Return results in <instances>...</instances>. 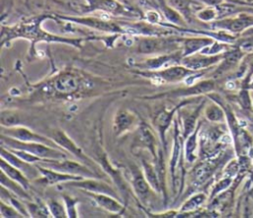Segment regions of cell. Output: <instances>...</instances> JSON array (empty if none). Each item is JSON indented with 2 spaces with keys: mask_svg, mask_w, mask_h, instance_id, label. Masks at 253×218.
Returning a JSON list of instances; mask_svg holds the SVG:
<instances>
[{
  "mask_svg": "<svg viewBox=\"0 0 253 218\" xmlns=\"http://www.w3.org/2000/svg\"><path fill=\"white\" fill-rule=\"evenodd\" d=\"M7 144L12 147L13 149H20L23 151H27L33 155H36L38 157H47V158H58L63 157V154L59 152H55L48 147L43 146L42 144L37 143V142H31L27 143L26 141H15V140H7Z\"/></svg>",
  "mask_w": 253,
  "mask_h": 218,
  "instance_id": "6da1fadb",
  "label": "cell"
},
{
  "mask_svg": "<svg viewBox=\"0 0 253 218\" xmlns=\"http://www.w3.org/2000/svg\"><path fill=\"white\" fill-rule=\"evenodd\" d=\"M253 25V17L251 16H240L237 19L227 20L222 23V27L228 29L231 32H241L247 27Z\"/></svg>",
  "mask_w": 253,
  "mask_h": 218,
  "instance_id": "7a4b0ae2",
  "label": "cell"
},
{
  "mask_svg": "<svg viewBox=\"0 0 253 218\" xmlns=\"http://www.w3.org/2000/svg\"><path fill=\"white\" fill-rule=\"evenodd\" d=\"M7 133H9L10 136L16 137L17 139H19L21 141H26V142H45L46 141V139L29 131L26 128L9 129L7 131Z\"/></svg>",
  "mask_w": 253,
  "mask_h": 218,
  "instance_id": "3957f363",
  "label": "cell"
},
{
  "mask_svg": "<svg viewBox=\"0 0 253 218\" xmlns=\"http://www.w3.org/2000/svg\"><path fill=\"white\" fill-rule=\"evenodd\" d=\"M48 166L52 169L58 170V171H64L68 172L70 174H80V175H87L91 173L85 169L84 167H81L80 165L73 163V162H63V163H53V164H48Z\"/></svg>",
  "mask_w": 253,
  "mask_h": 218,
  "instance_id": "277c9868",
  "label": "cell"
},
{
  "mask_svg": "<svg viewBox=\"0 0 253 218\" xmlns=\"http://www.w3.org/2000/svg\"><path fill=\"white\" fill-rule=\"evenodd\" d=\"M75 185L79 187H83L87 190L93 191L95 193H105V194H114L111 187H109L106 183L95 182V181H86L79 183H76Z\"/></svg>",
  "mask_w": 253,
  "mask_h": 218,
  "instance_id": "5b68a950",
  "label": "cell"
},
{
  "mask_svg": "<svg viewBox=\"0 0 253 218\" xmlns=\"http://www.w3.org/2000/svg\"><path fill=\"white\" fill-rule=\"evenodd\" d=\"M93 197L101 206H103L104 208L108 209L109 211L119 212L121 210V208H122V206L117 201H115L111 197L103 195V193H96V194L93 195Z\"/></svg>",
  "mask_w": 253,
  "mask_h": 218,
  "instance_id": "8992f818",
  "label": "cell"
},
{
  "mask_svg": "<svg viewBox=\"0 0 253 218\" xmlns=\"http://www.w3.org/2000/svg\"><path fill=\"white\" fill-rule=\"evenodd\" d=\"M53 138H54V140H55L58 144H60L61 146H63L65 149L71 151L72 153L76 154L77 156H80V155H81L80 150L74 145V143H73L63 132H61V131H55V132L53 133Z\"/></svg>",
  "mask_w": 253,
  "mask_h": 218,
  "instance_id": "52a82bcc",
  "label": "cell"
},
{
  "mask_svg": "<svg viewBox=\"0 0 253 218\" xmlns=\"http://www.w3.org/2000/svg\"><path fill=\"white\" fill-rule=\"evenodd\" d=\"M1 167H2V170L8 175V177L13 179L14 181H17L18 182L22 183L25 187H27L28 183H27V180L25 179V177L16 168H14L11 165L7 164L4 161V158L1 160Z\"/></svg>",
  "mask_w": 253,
  "mask_h": 218,
  "instance_id": "ba28073f",
  "label": "cell"
},
{
  "mask_svg": "<svg viewBox=\"0 0 253 218\" xmlns=\"http://www.w3.org/2000/svg\"><path fill=\"white\" fill-rule=\"evenodd\" d=\"M77 83L74 78L70 76L61 77L56 81V89L62 93H70L76 90Z\"/></svg>",
  "mask_w": 253,
  "mask_h": 218,
  "instance_id": "9c48e42d",
  "label": "cell"
},
{
  "mask_svg": "<svg viewBox=\"0 0 253 218\" xmlns=\"http://www.w3.org/2000/svg\"><path fill=\"white\" fill-rule=\"evenodd\" d=\"M41 172L42 173L43 177L45 178L46 182L48 183H54V182H60V181H67V180H76L77 178L76 177H73L71 175H65V174H58V173H55L53 171H49V170H43V169H41Z\"/></svg>",
  "mask_w": 253,
  "mask_h": 218,
  "instance_id": "30bf717a",
  "label": "cell"
},
{
  "mask_svg": "<svg viewBox=\"0 0 253 218\" xmlns=\"http://www.w3.org/2000/svg\"><path fill=\"white\" fill-rule=\"evenodd\" d=\"M133 184L135 187V190L137 192V194L140 197H145L146 194H148L149 192V186L147 184V182H145V180L142 178V176L137 173L134 175V180H133Z\"/></svg>",
  "mask_w": 253,
  "mask_h": 218,
  "instance_id": "8fae6325",
  "label": "cell"
},
{
  "mask_svg": "<svg viewBox=\"0 0 253 218\" xmlns=\"http://www.w3.org/2000/svg\"><path fill=\"white\" fill-rule=\"evenodd\" d=\"M219 59V57H207V58H199V59H191L186 61L187 66L197 69V68H203L208 65H211L214 62H216Z\"/></svg>",
  "mask_w": 253,
  "mask_h": 218,
  "instance_id": "7c38bea8",
  "label": "cell"
},
{
  "mask_svg": "<svg viewBox=\"0 0 253 218\" xmlns=\"http://www.w3.org/2000/svg\"><path fill=\"white\" fill-rule=\"evenodd\" d=\"M187 74V71L181 67H173L161 73V76L167 80H178L183 78Z\"/></svg>",
  "mask_w": 253,
  "mask_h": 218,
  "instance_id": "4fadbf2b",
  "label": "cell"
},
{
  "mask_svg": "<svg viewBox=\"0 0 253 218\" xmlns=\"http://www.w3.org/2000/svg\"><path fill=\"white\" fill-rule=\"evenodd\" d=\"M2 156L5 157L7 159L8 162H10L12 165H14L16 168H19L21 170H24L25 173H28L29 170H30V167L25 164V162H22L21 161V158H17L16 155H12L10 153H7L5 152L4 150H2Z\"/></svg>",
  "mask_w": 253,
  "mask_h": 218,
  "instance_id": "5bb4252c",
  "label": "cell"
},
{
  "mask_svg": "<svg viewBox=\"0 0 253 218\" xmlns=\"http://www.w3.org/2000/svg\"><path fill=\"white\" fill-rule=\"evenodd\" d=\"M206 113H207V117L212 121H219V120H223L224 118L223 110L215 105L209 107Z\"/></svg>",
  "mask_w": 253,
  "mask_h": 218,
  "instance_id": "9a60e30c",
  "label": "cell"
},
{
  "mask_svg": "<svg viewBox=\"0 0 253 218\" xmlns=\"http://www.w3.org/2000/svg\"><path fill=\"white\" fill-rule=\"evenodd\" d=\"M131 123V117L127 112H121L118 114V117L116 119L117 128H119V131L124 130L127 128Z\"/></svg>",
  "mask_w": 253,
  "mask_h": 218,
  "instance_id": "2e32d148",
  "label": "cell"
},
{
  "mask_svg": "<svg viewBox=\"0 0 253 218\" xmlns=\"http://www.w3.org/2000/svg\"><path fill=\"white\" fill-rule=\"evenodd\" d=\"M212 170V166L210 164H205L203 166H201L196 173V180L197 182H199V183H202L211 174Z\"/></svg>",
  "mask_w": 253,
  "mask_h": 218,
  "instance_id": "e0dca14e",
  "label": "cell"
},
{
  "mask_svg": "<svg viewBox=\"0 0 253 218\" xmlns=\"http://www.w3.org/2000/svg\"><path fill=\"white\" fill-rule=\"evenodd\" d=\"M144 170H145V175H146V177H147V180H148L149 183H150L153 187L157 188V187H158L157 177H156V175H155V172H154L153 169L151 168V166L148 165V164H146V163H144Z\"/></svg>",
  "mask_w": 253,
  "mask_h": 218,
  "instance_id": "ac0fdd59",
  "label": "cell"
},
{
  "mask_svg": "<svg viewBox=\"0 0 253 218\" xmlns=\"http://www.w3.org/2000/svg\"><path fill=\"white\" fill-rule=\"evenodd\" d=\"M209 42H210L209 39H192L187 42L188 52H193V51L199 49L200 47L207 45Z\"/></svg>",
  "mask_w": 253,
  "mask_h": 218,
  "instance_id": "d6986e66",
  "label": "cell"
},
{
  "mask_svg": "<svg viewBox=\"0 0 253 218\" xmlns=\"http://www.w3.org/2000/svg\"><path fill=\"white\" fill-rule=\"evenodd\" d=\"M206 196L204 194H198L194 197H192L185 205H184V210H189V209H193L196 208L197 206H199L204 200H205Z\"/></svg>",
  "mask_w": 253,
  "mask_h": 218,
  "instance_id": "ffe728a7",
  "label": "cell"
},
{
  "mask_svg": "<svg viewBox=\"0 0 253 218\" xmlns=\"http://www.w3.org/2000/svg\"><path fill=\"white\" fill-rule=\"evenodd\" d=\"M1 122L4 125H13L18 122V118L15 114L3 112L1 115Z\"/></svg>",
  "mask_w": 253,
  "mask_h": 218,
  "instance_id": "44dd1931",
  "label": "cell"
},
{
  "mask_svg": "<svg viewBox=\"0 0 253 218\" xmlns=\"http://www.w3.org/2000/svg\"><path fill=\"white\" fill-rule=\"evenodd\" d=\"M15 155L18 156L19 158H21L24 161H28V162H35L39 160V157L36 155H33L27 151H15Z\"/></svg>",
  "mask_w": 253,
  "mask_h": 218,
  "instance_id": "7402d4cb",
  "label": "cell"
},
{
  "mask_svg": "<svg viewBox=\"0 0 253 218\" xmlns=\"http://www.w3.org/2000/svg\"><path fill=\"white\" fill-rule=\"evenodd\" d=\"M49 207H50V210H51V213L56 216V217H63L64 216V210H63V207L55 202V201H51L49 202Z\"/></svg>",
  "mask_w": 253,
  "mask_h": 218,
  "instance_id": "603a6c76",
  "label": "cell"
},
{
  "mask_svg": "<svg viewBox=\"0 0 253 218\" xmlns=\"http://www.w3.org/2000/svg\"><path fill=\"white\" fill-rule=\"evenodd\" d=\"M170 118H171V113H168V112H162L159 117H158V120H157V123H158V126L161 128V129H164L169 121H170Z\"/></svg>",
  "mask_w": 253,
  "mask_h": 218,
  "instance_id": "cb8c5ba5",
  "label": "cell"
},
{
  "mask_svg": "<svg viewBox=\"0 0 253 218\" xmlns=\"http://www.w3.org/2000/svg\"><path fill=\"white\" fill-rule=\"evenodd\" d=\"M141 137L144 141V143H146L149 147L153 145V137H152V134L149 132V130L147 128H144V130L141 132Z\"/></svg>",
  "mask_w": 253,
  "mask_h": 218,
  "instance_id": "d4e9b609",
  "label": "cell"
},
{
  "mask_svg": "<svg viewBox=\"0 0 253 218\" xmlns=\"http://www.w3.org/2000/svg\"><path fill=\"white\" fill-rule=\"evenodd\" d=\"M196 146V136L193 135L189 140H188V143H187V148H186V151H187V154L190 152L192 153L194 148Z\"/></svg>",
  "mask_w": 253,
  "mask_h": 218,
  "instance_id": "484cf974",
  "label": "cell"
},
{
  "mask_svg": "<svg viewBox=\"0 0 253 218\" xmlns=\"http://www.w3.org/2000/svg\"><path fill=\"white\" fill-rule=\"evenodd\" d=\"M170 3L177 9H185L187 4L186 0H170Z\"/></svg>",
  "mask_w": 253,
  "mask_h": 218,
  "instance_id": "4316f807",
  "label": "cell"
},
{
  "mask_svg": "<svg viewBox=\"0 0 253 218\" xmlns=\"http://www.w3.org/2000/svg\"><path fill=\"white\" fill-rule=\"evenodd\" d=\"M246 89H252V90H253V76L250 77V80H249V82H248V84H247Z\"/></svg>",
  "mask_w": 253,
  "mask_h": 218,
  "instance_id": "83f0119b",
  "label": "cell"
},
{
  "mask_svg": "<svg viewBox=\"0 0 253 218\" xmlns=\"http://www.w3.org/2000/svg\"><path fill=\"white\" fill-rule=\"evenodd\" d=\"M245 35H253V28H252V29H250V30H248V31H247V33H246Z\"/></svg>",
  "mask_w": 253,
  "mask_h": 218,
  "instance_id": "f1b7e54d",
  "label": "cell"
}]
</instances>
